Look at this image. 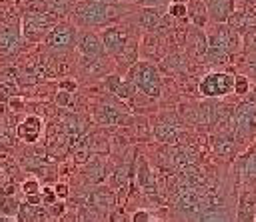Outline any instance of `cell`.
I'll use <instances>...</instances> for the list:
<instances>
[{
  "instance_id": "cell-1",
  "label": "cell",
  "mask_w": 256,
  "mask_h": 222,
  "mask_svg": "<svg viewBox=\"0 0 256 222\" xmlns=\"http://www.w3.org/2000/svg\"><path fill=\"white\" fill-rule=\"evenodd\" d=\"M120 16V8L112 4H102L96 0H80L72 8V20L78 26L84 28H96V26H106L112 20Z\"/></svg>"
},
{
  "instance_id": "cell-2",
  "label": "cell",
  "mask_w": 256,
  "mask_h": 222,
  "mask_svg": "<svg viewBox=\"0 0 256 222\" xmlns=\"http://www.w3.org/2000/svg\"><path fill=\"white\" fill-rule=\"evenodd\" d=\"M130 82L136 90L150 98H160L162 96V76L158 68H154L148 62H138L130 70Z\"/></svg>"
},
{
  "instance_id": "cell-3",
  "label": "cell",
  "mask_w": 256,
  "mask_h": 222,
  "mask_svg": "<svg viewBox=\"0 0 256 222\" xmlns=\"http://www.w3.org/2000/svg\"><path fill=\"white\" fill-rule=\"evenodd\" d=\"M234 48V34L230 32L228 26H220L214 34H210L208 44H206V60L216 64V62H224Z\"/></svg>"
},
{
  "instance_id": "cell-4",
  "label": "cell",
  "mask_w": 256,
  "mask_h": 222,
  "mask_svg": "<svg viewBox=\"0 0 256 222\" xmlns=\"http://www.w3.org/2000/svg\"><path fill=\"white\" fill-rule=\"evenodd\" d=\"M234 88V76L228 72H210L200 82V94L206 98H222Z\"/></svg>"
},
{
  "instance_id": "cell-5",
  "label": "cell",
  "mask_w": 256,
  "mask_h": 222,
  "mask_svg": "<svg viewBox=\"0 0 256 222\" xmlns=\"http://www.w3.org/2000/svg\"><path fill=\"white\" fill-rule=\"evenodd\" d=\"M54 26H56V18L46 12H26V16L22 20L24 36L30 40H40Z\"/></svg>"
},
{
  "instance_id": "cell-6",
  "label": "cell",
  "mask_w": 256,
  "mask_h": 222,
  "mask_svg": "<svg viewBox=\"0 0 256 222\" xmlns=\"http://www.w3.org/2000/svg\"><path fill=\"white\" fill-rule=\"evenodd\" d=\"M76 40H78V32H76V28H74L72 24H68V22L56 24V26L48 32V36H46L48 46H50L52 50H58V52H68V50L76 44Z\"/></svg>"
},
{
  "instance_id": "cell-7",
  "label": "cell",
  "mask_w": 256,
  "mask_h": 222,
  "mask_svg": "<svg viewBox=\"0 0 256 222\" xmlns=\"http://www.w3.org/2000/svg\"><path fill=\"white\" fill-rule=\"evenodd\" d=\"M234 130H236L238 136H244L248 140L256 134V104L246 102V104H240L236 108V114H234Z\"/></svg>"
},
{
  "instance_id": "cell-8",
  "label": "cell",
  "mask_w": 256,
  "mask_h": 222,
  "mask_svg": "<svg viewBox=\"0 0 256 222\" xmlns=\"http://www.w3.org/2000/svg\"><path fill=\"white\" fill-rule=\"evenodd\" d=\"M42 132H44V122H42L40 116H34V114L26 116V118L16 126V136H18L20 140L28 142V144H34V142L42 136Z\"/></svg>"
},
{
  "instance_id": "cell-9",
  "label": "cell",
  "mask_w": 256,
  "mask_h": 222,
  "mask_svg": "<svg viewBox=\"0 0 256 222\" xmlns=\"http://www.w3.org/2000/svg\"><path fill=\"white\" fill-rule=\"evenodd\" d=\"M102 46H104V52L106 54H112V56H118L124 48H126V44H128V38H126V34L120 30V28H116V26H108L104 32H102Z\"/></svg>"
},
{
  "instance_id": "cell-10",
  "label": "cell",
  "mask_w": 256,
  "mask_h": 222,
  "mask_svg": "<svg viewBox=\"0 0 256 222\" xmlns=\"http://www.w3.org/2000/svg\"><path fill=\"white\" fill-rule=\"evenodd\" d=\"M78 50H80V54H82L84 58H90V60L102 58V54H104L102 40H100V36L94 34V32H84V34H80V38H78Z\"/></svg>"
},
{
  "instance_id": "cell-11",
  "label": "cell",
  "mask_w": 256,
  "mask_h": 222,
  "mask_svg": "<svg viewBox=\"0 0 256 222\" xmlns=\"http://www.w3.org/2000/svg\"><path fill=\"white\" fill-rule=\"evenodd\" d=\"M204 6L208 8V14L214 22L224 24L230 20L232 16V8H234V0H204Z\"/></svg>"
},
{
  "instance_id": "cell-12",
  "label": "cell",
  "mask_w": 256,
  "mask_h": 222,
  "mask_svg": "<svg viewBox=\"0 0 256 222\" xmlns=\"http://www.w3.org/2000/svg\"><path fill=\"white\" fill-rule=\"evenodd\" d=\"M90 204L100 214H110V210L114 206V192L108 190V188H104V186H100V188H96L90 194Z\"/></svg>"
},
{
  "instance_id": "cell-13",
  "label": "cell",
  "mask_w": 256,
  "mask_h": 222,
  "mask_svg": "<svg viewBox=\"0 0 256 222\" xmlns=\"http://www.w3.org/2000/svg\"><path fill=\"white\" fill-rule=\"evenodd\" d=\"M20 44V30L16 26H6L0 30V54H12Z\"/></svg>"
},
{
  "instance_id": "cell-14",
  "label": "cell",
  "mask_w": 256,
  "mask_h": 222,
  "mask_svg": "<svg viewBox=\"0 0 256 222\" xmlns=\"http://www.w3.org/2000/svg\"><path fill=\"white\" fill-rule=\"evenodd\" d=\"M154 134L162 142H176L178 136H180V126L176 122H172V120H160L154 126Z\"/></svg>"
},
{
  "instance_id": "cell-15",
  "label": "cell",
  "mask_w": 256,
  "mask_h": 222,
  "mask_svg": "<svg viewBox=\"0 0 256 222\" xmlns=\"http://www.w3.org/2000/svg\"><path fill=\"white\" fill-rule=\"evenodd\" d=\"M138 182L142 186V192L146 196H156V184H154V176L146 164V160H140V168H138Z\"/></svg>"
},
{
  "instance_id": "cell-16",
  "label": "cell",
  "mask_w": 256,
  "mask_h": 222,
  "mask_svg": "<svg viewBox=\"0 0 256 222\" xmlns=\"http://www.w3.org/2000/svg\"><path fill=\"white\" fill-rule=\"evenodd\" d=\"M96 118H98V122H102V124H112V126L122 124V122L126 120V116H124L122 112H118L114 106H108V104H102V106L98 108Z\"/></svg>"
},
{
  "instance_id": "cell-17",
  "label": "cell",
  "mask_w": 256,
  "mask_h": 222,
  "mask_svg": "<svg viewBox=\"0 0 256 222\" xmlns=\"http://www.w3.org/2000/svg\"><path fill=\"white\" fill-rule=\"evenodd\" d=\"M240 174L246 184H256V148L250 154L242 156V172Z\"/></svg>"
},
{
  "instance_id": "cell-18",
  "label": "cell",
  "mask_w": 256,
  "mask_h": 222,
  "mask_svg": "<svg viewBox=\"0 0 256 222\" xmlns=\"http://www.w3.org/2000/svg\"><path fill=\"white\" fill-rule=\"evenodd\" d=\"M162 8H144L142 14H140V26L146 28V30H152L158 26V22L162 20Z\"/></svg>"
},
{
  "instance_id": "cell-19",
  "label": "cell",
  "mask_w": 256,
  "mask_h": 222,
  "mask_svg": "<svg viewBox=\"0 0 256 222\" xmlns=\"http://www.w3.org/2000/svg\"><path fill=\"white\" fill-rule=\"evenodd\" d=\"M20 212V202L16 196H0V214L2 218H16Z\"/></svg>"
},
{
  "instance_id": "cell-20",
  "label": "cell",
  "mask_w": 256,
  "mask_h": 222,
  "mask_svg": "<svg viewBox=\"0 0 256 222\" xmlns=\"http://www.w3.org/2000/svg\"><path fill=\"white\" fill-rule=\"evenodd\" d=\"M192 222H232L230 216L226 212H222L220 208H208L204 212H200Z\"/></svg>"
},
{
  "instance_id": "cell-21",
  "label": "cell",
  "mask_w": 256,
  "mask_h": 222,
  "mask_svg": "<svg viewBox=\"0 0 256 222\" xmlns=\"http://www.w3.org/2000/svg\"><path fill=\"white\" fill-rule=\"evenodd\" d=\"M106 86H108V90L110 92H114L116 96H120V98H130V86L126 84V82H122L118 76H110L108 80H106Z\"/></svg>"
},
{
  "instance_id": "cell-22",
  "label": "cell",
  "mask_w": 256,
  "mask_h": 222,
  "mask_svg": "<svg viewBox=\"0 0 256 222\" xmlns=\"http://www.w3.org/2000/svg\"><path fill=\"white\" fill-rule=\"evenodd\" d=\"M216 154L218 156H234L236 154V142L232 136H220L216 140Z\"/></svg>"
},
{
  "instance_id": "cell-23",
  "label": "cell",
  "mask_w": 256,
  "mask_h": 222,
  "mask_svg": "<svg viewBox=\"0 0 256 222\" xmlns=\"http://www.w3.org/2000/svg\"><path fill=\"white\" fill-rule=\"evenodd\" d=\"M46 8L50 10V14L56 18L60 14H68L72 8V0H44Z\"/></svg>"
},
{
  "instance_id": "cell-24",
  "label": "cell",
  "mask_w": 256,
  "mask_h": 222,
  "mask_svg": "<svg viewBox=\"0 0 256 222\" xmlns=\"http://www.w3.org/2000/svg\"><path fill=\"white\" fill-rule=\"evenodd\" d=\"M18 96V88L16 84H8V82H0V102H8L10 98Z\"/></svg>"
},
{
  "instance_id": "cell-25",
  "label": "cell",
  "mask_w": 256,
  "mask_h": 222,
  "mask_svg": "<svg viewBox=\"0 0 256 222\" xmlns=\"http://www.w3.org/2000/svg\"><path fill=\"white\" fill-rule=\"evenodd\" d=\"M236 94H248V90H250V82H248V78L246 76H242V74H238V76H234V88H232Z\"/></svg>"
},
{
  "instance_id": "cell-26",
  "label": "cell",
  "mask_w": 256,
  "mask_h": 222,
  "mask_svg": "<svg viewBox=\"0 0 256 222\" xmlns=\"http://www.w3.org/2000/svg\"><path fill=\"white\" fill-rule=\"evenodd\" d=\"M22 192H24L26 196L40 194V182H38L36 178H28V180H24V184H22Z\"/></svg>"
},
{
  "instance_id": "cell-27",
  "label": "cell",
  "mask_w": 256,
  "mask_h": 222,
  "mask_svg": "<svg viewBox=\"0 0 256 222\" xmlns=\"http://www.w3.org/2000/svg\"><path fill=\"white\" fill-rule=\"evenodd\" d=\"M192 16H194L196 26H204V22H206V6H204V2H198V4L194 6Z\"/></svg>"
},
{
  "instance_id": "cell-28",
  "label": "cell",
  "mask_w": 256,
  "mask_h": 222,
  "mask_svg": "<svg viewBox=\"0 0 256 222\" xmlns=\"http://www.w3.org/2000/svg\"><path fill=\"white\" fill-rule=\"evenodd\" d=\"M168 12H170V16H174V18H186V16H188V6H186V4H170Z\"/></svg>"
},
{
  "instance_id": "cell-29",
  "label": "cell",
  "mask_w": 256,
  "mask_h": 222,
  "mask_svg": "<svg viewBox=\"0 0 256 222\" xmlns=\"http://www.w3.org/2000/svg\"><path fill=\"white\" fill-rule=\"evenodd\" d=\"M40 196H42V204H46V206H50V204H54L58 198L54 196V190L52 188H44L42 192H40Z\"/></svg>"
},
{
  "instance_id": "cell-30",
  "label": "cell",
  "mask_w": 256,
  "mask_h": 222,
  "mask_svg": "<svg viewBox=\"0 0 256 222\" xmlns=\"http://www.w3.org/2000/svg\"><path fill=\"white\" fill-rule=\"evenodd\" d=\"M136 4H140V6H144V8H162L168 0H134Z\"/></svg>"
},
{
  "instance_id": "cell-31",
  "label": "cell",
  "mask_w": 256,
  "mask_h": 222,
  "mask_svg": "<svg viewBox=\"0 0 256 222\" xmlns=\"http://www.w3.org/2000/svg\"><path fill=\"white\" fill-rule=\"evenodd\" d=\"M52 190H54V196H56V198H60V200H66V198H68V194H70V190H68V186H66V184H56Z\"/></svg>"
},
{
  "instance_id": "cell-32",
  "label": "cell",
  "mask_w": 256,
  "mask_h": 222,
  "mask_svg": "<svg viewBox=\"0 0 256 222\" xmlns=\"http://www.w3.org/2000/svg\"><path fill=\"white\" fill-rule=\"evenodd\" d=\"M150 220V212L148 210H136L130 216V222H148Z\"/></svg>"
},
{
  "instance_id": "cell-33",
  "label": "cell",
  "mask_w": 256,
  "mask_h": 222,
  "mask_svg": "<svg viewBox=\"0 0 256 222\" xmlns=\"http://www.w3.org/2000/svg\"><path fill=\"white\" fill-rule=\"evenodd\" d=\"M110 222H130V216H128L122 208H118L116 212L110 214Z\"/></svg>"
},
{
  "instance_id": "cell-34",
  "label": "cell",
  "mask_w": 256,
  "mask_h": 222,
  "mask_svg": "<svg viewBox=\"0 0 256 222\" xmlns=\"http://www.w3.org/2000/svg\"><path fill=\"white\" fill-rule=\"evenodd\" d=\"M56 104H58L60 108H66V106L70 104V94L64 92V90H60V92L56 94Z\"/></svg>"
},
{
  "instance_id": "cell-35",
  "label": "cell",
  "mask_w": 256,
  "mask_h": 222,
  "mask_svg": "<svg viewBox=\"0 0 256 222\" xmlns=\"http://www.w3.org/2000/svg\"><path fill=\"white\" fill-rule=\"evenodd\" d=\"M50 216H62L64 214V204H60V202H54V204H50L48 206V210H46Z\"/></svg>"
},
{
  "instance_id": "cell-36",
  "label": "cell",
  "mask_w": 256,
  "mask_h": 222,
  "mask_svg": "<svg viewBox=\"0 0 256 222\" xmlns=\"http://www.w3.org/2000/svg\"><path fill=\"white\" fill-rule=\"evenodd\" d=\"M8 106H10V110H12V112H20V110L24 108V102H22V98L14 96V98H10V100H8Z\"/></svg>"
},
{
  "instance_id": "cell-37",
  "label": "cell",
  "mask_w": 256,
  "mask_h": 222,
  "mask_svg": "<svg viewBox=\"0 0 256 222\" xmlns=\"http://www.w3.org/2000/svg\"><path fill=\"white\" fill-rule=\"evenodd\" d=\"M16 188H18V186H16V182H14V184L10 182V184H6V186L2 188L0 196H14V194H16Z\"/></svg>"
},
{
  "instance_id": "cell-38",
  "label": "cell",
  "mask_w": 256,
  "mask_h": 222,
  "mask_svg": "<svg viewBox=\"0 0 256 222\" xmlns=\"http://www.w3.org/2000/svg\"><path fill=\"white\" fill-rule=\"evenodd\" d=\"M60 90H64V92H74L76 90V82H72V80H64L62 84H60Z\"/></svg>"
},
{
  "instance_id": "cell-39",
  "label": "cell",
  "mask_w": 256,
  "mask_h": 222,
  "mask_svg": "<svg viewBox=\"0 0 256 222\" xmlns=\"http://www.w3.org/2000/svg\"><path fill=\"white\" fill-rule=\"evenodd\" d=\"M26 204H30V206H40V204H42V196H40V194L26 196Z\"/></svg>"
},
{
  "instance_id": "cell-40",
  "label": "cell",
  "mask_w": 256,
  "mask_h": 222,
  "mask_svg": "<svg viewBox=\"0 0 256 222\" xmlns=\"http://www.w3.org/2000/svg\"><path fill=\"white\" fill-rule=\"evenodd\" d=\"M96 2H102V4H112V6H116L120 0H96Z\"/></svg>"
},
{
  "instance_id": "cell-41",
  "label": "cell",
  "mask_w": 256,
  "mask_h": 222,
  "mask_svg": "<svg viewBox=\"0 0 256 222\" xmlns=\"http://www.w3.org/2000/svg\"><path fill=\"white\" fill-rule=\"evenodd\" d=\"M188 0H172V4H186Z\"/></svg>"
},
{
  "instance_id": "cell-42",
  "label": "cell",
  "mask_w": 256,
  "mask_h": 222,
  "mask_svg": "<svg viewBox=\"0 0 256 222\" xmlns=\"http://www.w3.org/2000/svg\"><path fill=\"white\" fill-rule=\"evenodd\" d=\"M252 220L256 222V204H254V210H252Z\"/></svg>"
},
{
  "instance_id": "cell-43",
  "label": "cell",
  "mask_w": 256,
  "mask_h": 222,
  "mask_svg": "<svg viewBox=\"0 0 256 222\" xmlns=\"http://www.w3.org/2000/svg\"><path fill=\"white\" fill-rule=\"evenodd\" d=\"M148 222H162V220H158V218H152V216H150V220H148Z\"/></svg>"
},
{
  "instance_id": "cell-44",
  "label": "cell",
  "mask_w": 256,
  "mask_h": 222,
  "mask_svg": "<svg viewBox=\"0 0 256 222\" xmlns=\"http://www.w3.org/2000/svg\"><path fill=\"white\" fill-rule=\"evenodd\" d=\"M0 222H12V220H8V218H2V216H0Z\"/></svg>"
},
{
  "instance_id": "cell-45",
  "label": "cell",
  "mask_w": 256,
  "mask_h": 222,
  "mask_svg": "<svg viewBox=\"0 0 256 222\" xmlns=\"http://www.w3.org/2000/svg\"><path fill=\"white\" fill-rule=\"evenodd\" d=\"M0 176H2V168H0Z\"/></svg>"
}]
</instances>
